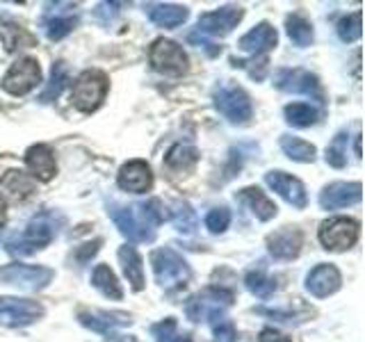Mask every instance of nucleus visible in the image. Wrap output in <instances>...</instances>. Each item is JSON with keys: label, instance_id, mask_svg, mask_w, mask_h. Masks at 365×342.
<instances>
[{"label": "nucleus", "instance_id": "nucleus-32", "mask_svg": "<svg viewBox=\"0 0 365 342\" xmlns=\"http://www.w3.org/2000/svg\"><path fill=\"white\" fill-rule=\"evenodd\" d=\"M171 224L180 233H194L197 231V212L192 210V205L185 201H178L171 210Z\"/></svg>", "mask_w": 365, "mask_h": 342}, {"label": "nucleus", "instance_id": "nucleus-9", "mask_svg": "<svg viewBox=\"0 0 365 342\" xmlns=\"http://www.w3.org/2000/svg\"><path fill=\"white\" fill-rule=\"evenodd\" d=\"M41 83V68L34 57H23L9 66L3 78V89L11 96H26Z\"/></svg>", "mask_w": 365, "mask_h": 342}, {"label": "nucleus", "instance_id": "nucleus-5", "mask_svg": "<svg viewBox=\"0 0 365 342\" xmlns=\"http://www.w3.org/2000/svg\"><path fill=\"white\" fill-rule=\"evenodd\" d=\"M151 267L155 274V281L163 288H180L185 285L192 276L190 265L185 262L180 254H176L174 249H155L151 254Z\"/></svg>", "mask_w": 365, "mask_h": 342}, {"label": "nucleus", "instance_id": "nucleus-23", "mask_svg": "<svg viewBox=\"0 0 365 342\" xmlns=\"http://www.w3.org/2000/svg\"><path fill=\"white\" fill-rule=\"evenodd\" d=\"M119 262H121V269L125 274V279L133 285V290L140 292L144 288V265H142V258L140 254L135 251V247H121L119 249Z\"/></svg>", "mask_w": 365, "mask_h": 342}, {"label": "nucleus", "instance_id": "nucleus-15", "mask_svg": "<svg viewBox=\"0 0 365 342\" xmlns=\"http://www.w3.org/2000/svg\"><path fill=\"white\" fill-rule=\"evenodd\" d=\"M265 182L279 194L281 199L294 205V208H306L308 194H306V187L299 178L285 174V171H269V174H265Z\"/></svg>", "mask_w": 365, "mask_h": 342}, {"label": "nucleus", "instance_id": "nucleus-44", "mask_svg": "<svg viewBox=\"0 0 365 342\" xmlns=\"http://www.w3.org/2000/svg\"><path fill=\"white\" fill-rule=\"evenodd\" d=\"M5 222H7V203L3 197H0V228L5 226Z\"/></svg>", "mask_w": 365, "mask_h": 342}, {"label": "nucleus", "instance_id": "nucleus-37", "mask_svg": "<svg viewBox=\"0 0 365 342\" xmlns=\"http://www.w3.org/2000/svg\"><path fill=\"white\" fill-rule=\"evenodd\" d=\"M327 162L336 169L347 165V133H338L327 148Z\"/></svg>", "mask_w": 365, "mask_h": 342}, {"label": "nucleus", "instance_id": "nucleus-21", "mask_svg": "<svg viewBox=\"0 0 365 342\" xmlns=\"http://www.w3.org/2000/svg\"><path fill=\"white\" fill-rule=\"evenodd\" d=\"M26 165L32 171V176L37 180L48 182L57 174V165H55V155L46 144H34L26 151Z\"/></svg>", "mask_w": 365, "mask_h": 342}, {"label": "nucleus", "instance_id": "nucleus-27", "mask_svg": "<svg viewBox=\"0 0 365 342\" xmlns=\"http://www.w3.org/2000/svg\"><path fill=\"white\" fill-rule=\"evenodd\" d=\"M240 199L249 203V208L254 210V214L260 222H269L272 217H277V205H274L258 187H245L240 192Z\"/></svg>", "mask_w": 365, "mask_h": 342}, {"label": "nucleus", "instance_id": "nucleus-4", "mask_svg": "<svg viewBox=\"0 0 365 342\" xmlns=\"http://www.w3.org/2000/svg\"><path fill=\"white\" fill-rule=\"evenodd\" d=\"M108 87H110L108 76L98 71V68H89V71L80 73L78 80L73 83V91H71L73 108L85 114L98 110L101 103L106 100Z\"/></svg>", "mask_w": 365, "mask_h": 342}, {"label": "nucleus", "instance_id": "nucleus-34", "mask_svg": "<svg viewBox=\"0 0 365 342\" xmlns=\"http://www.w3.org/2000/svg\"><path fill=\"white\" fill-rule=\"evenodd\" d=\"M245 285L251 294L260 296V299H267L277 292V281L269 279L265 271H249L245 276Z\"/></svg>", "mask_w": 365, "mask_h": 342}, {"label": "nucleus", "instance_id": "nucleus-30", "mask_svg": "<svg viewBox=\"0 0 365 342\" xmlns=\"http://www.w3.org/2000/svg\"><path fill=\"white\" fill-rule=\"evenodd\" d=\"M285 28H288V37L297 43V46H311L313 43V28L304 16L292 14L285 19Z\"/></svg>", "mask_w": 365, "mask_h": 342}, {"label": "nucleus", "instance_id": "nucleus-14", "mask_svg": "<svg viewBox=\"0 0 365 342\" xmlns=\"http://www.w3.org/2000/svg\"><path fill=\"white\" fill-rule=\"evenodd\" d=\"M78 319H80V324H83V326L96 331V333H103V336H110L117 328L133 324L130 315L128 313H119V311L108 313V311H87V308H80Z\"/></svg>", "mask_w": 365, "mask_h": 342}, {"label": "nucleus", "instance_id": "nucleus-16", "mask_svg": "<svg viewBox=\"0 0 365 342\" xmlns=\"http://www.w3.org/2000/svg\"><path fill=\"white\" fill-rule=\"evenodd\" d=\"M302 244H304V235L299 228H279V231H274L269 237H267V249L274 258L279 260H292L299 256L302 251Z\"/></svg>", "mask_w": 365, "mask_h": 342}, {"label": "nucleus", "instance_id": "nucleus-36", "mask_svg": "<svg viewBox=\"0 0 365 342\" xmlns=\"http://www.w3.org/2000/svg\"><path fill=\"white\" fill-rule=\"evenodd\" d=\"M76 26H78V16H73V14H66V16L57 14V16H48V19L43 21L46 34H48L53 41L66 37V34L71 32Z\"/></svg>", "mask_w": 365, "mask_h": 342}, {"label": "nucleus", "instance_id": "nucleus-38", "mask_svg": "<svg viewBox=\"0 0 365 342\" xmlns=\"http://www.w3.org/2000/svg\"><path fill=\"white\" fill-rule=\"evenodd\" d=\"M338 34L342 41H359L361 39V11H354V14L345 16L338 23Z\"/></svg>", "mask_w": 365, "mask_h": 342}, {"label": "nucleus", "instance_id": "nucleus-22", "mask_svg": "<svg viewBox=\"0 0 365 342\" xmlns=\"http://www.w3.org/2000/svg\"><path fill=\"white\" fill-rule=\"evenodd\" d=\"M146 11H148V19H151L158 28H167V30L182 26V23H185L187 16H190L187 7H182V5H169V3L148 5Z\"/></svg>", "mask_w": 365, "mask_h": 342}, {"label": "nucleus", "instance_id": "nucleus-42", "mask_svg": "<svg viewBox=\"0 0 365 342\" xmlns=\"http://www.w3.org/2000/svg\"><path fill=\"white\" fill-rule=\"evenodd\" d=\"M260 342H292V340L274 328H265V331H260Z\"/></svg>", "mask_w": 365, "mask_h": 342}, {"label": "nucleus", "instance_id": "nucleus-3", "mask_svg": "<svg viewBox=\"0 0 365 342\" xmlns=\"http://www.w3.org/2000/svg\"><path fill=\"white\" fill-rule=\"evenodd\" d=\"M233 306V292L224 288H203L192 294L185 304V315L192 322H220L224 313Z\"/></svg>", "mask_w": 365, "mask_h": 342}, {"label": "nucleus", "instance_id": "nucleus-19", "mask_svg": "<svg viewBox=\"0 0 365 342\" xmlns=\"http://www.w3.org/2000/svg\"><path fill=\"white\" fill-rule=\"evenodd\" d=\"M342 276L336 265H317L311 274L306 276V288L313 296H329L340 290Z\"/></svg>", "mask_w": 365, "mask_h": 342}, {"label": "nucleus", "instance_id": "nucleus-40", "mask_svg": "<svg viewBox=\"0 0 365 342\" xmlns=\"http://www.w3.org/2000/svg\"><path fill=\"white\" fill-rule=\"evenodd\" d=\"M215 342H237L235 326L226 319H220V324H215Z\"/></svg>", "mask_w": 365, "mask_h": 342}, {"label": "nucleus", "instance_id": "nucleus-45", "mask_svg": "<svg viewBox=\"0 0 365 342\" xmlns=\"http://www.w3.org/2000/svg\"><path fill=\"white\" fill-rule=\"evenodd\" d=\"M354 153H356V157H361V135L354 137Z\"/></svg>", "mask_w": 365, "mask_h": 342}, {"label": "nucleus", "instance_id": "nucleus-26", "mask_svg": "<svg viewBox=\"0 0 365 342\" xmlns=\"http://www.w3.org/2000/svg\"><path fill=\"white\" fill-rule=\"evenodd\" d=\"M199 162V151L187 144H174L165 155V165L171 171H190Z\"/></svg>", "mask_w": 365, "mask_h": 342}, {"label": "nucleus", "instance_id": "nucleus-17", "mask_svg": "<svg viewBox=\"0 0 365 342\" xmlns=\"http://www.w3.org/2000/svg\"><path fill=\"white\" fill-rule=\"evenodd\" d=\"M117 182H119V187L125 192H135V194L148 192L153 185L151 167H148L144 160H130V162H125L119 169Z\"/></svg>", "mask_w": 365, "mask_h": 342}, {"label": "nucleus", "instance_id": "nucleus-8", "mask_svg": "<svg viewBox=\"0 0 365 342\" xmlns=\"http://www.w3.org/2000/svg\"><path fill=\"white\" fill-rule=\"evenodd\" d=\"M215 108L220 110V114L231 121V123H247L254 114L251 108V98L247 96V91L237 85H224L215 91Z\"/></svg>", "mask_w": 365, "mask_h": 342}, {"label": "nucleus", "instance_id": "nucleus-6", "mask_svg": "<svg viewBox=\"0 0 365 342\" xmlns=\"http://www.w3.org/2000/svg\"><path fill=\"white\" fill-rule=\"evenodd\" d=\"M55 276L51 267L43 265H21V262H11V265L0 267V283L16 285L21 290H43Z\"/></svg>", "mask_w": 365, "mask_h": 342}, {"label": "nucleus", "instance_id": "nucleus-12", "mask_svg": "<svg viewBox=\"0 0 365 342\" xmlns=\"http://www.w3.org/2000/svg\"><path fill=\"white\" fill-rule=\"evenodd\" d=\"M274 85L281 91H288V94H304L317 103H324V94L317 76H313L311 71H304V68H281L277 78H274Z\"/></svg>", "mask_w": 365, "mask_h": 342}, {"label": "nucleus", "instance_id": "nucleus-13", "mask_svg": "<svg viewBox=\"0 0 365 342\" xmlns=\"http://www.w3.org/2000/svg\"><path fill=\"white\" fill-rule=\"evenodd\" d=\"M242 16H245L242 7L226 5L222 9H215V11H208V14H203L199 19L197 30L201 34H210V37H224V34H228L240 21H242Z\"/></svg>", "mask_w": 365, "mask_h": 342}, {"label": "nucleus", "instance_id": "nucleus-24", "mask_svg": "<svg viewBox=\"0 0 365 342\" xmlns=\"http://www.w3.org/2000/svg\"><path fill=\"white\" fill-rule=\"evenodd\" d=\"M0 187H3L9 197H14L16 201H23L34 192V180L19 169H9V171H5V176L0 178Z\"/></svg>", "mask_w": 365, "mask_h": 342}, {"label": "nucleus", "instance_id": "nucleus-1", "mask_svg": "<svg viewBox=\"0 0 365 342\" xmlns=\"http://www.w3.org/2000/svg\"><path fill=\"white\" fill-rule=\"evenodd\" d=\"M119 231L133 242H151L155 237V226L165 219V208L158 199L140 205H112L108 210Z\"/></svg>", "mask_w": 365, "mask_h": 342}, {"label": "nucleus", "instance_id": "nucleus-28", "mask_svg": "<svg viewBox=\"0 0 365 342\" xmlns=\"http://www.w3.org/2000/svg\"><path fill=\"white\" fill-rule=\"evenodd\" d=\"M91 285L108 296V299H121L123 290H121V283L114 276V271L108 265H96L94 274H91Z\"/></svg>", "mask_w": 365, "mask_h": 342}, {"label": "nucleus", "instance_id": "nucleus-7", "mask_svg": "<svg viewBox=\"0 0 365 342\" xmlns=\"http://www.w3.org/2000/svg\"><path fill=\"white\" fill-rule=\"evenodd\" d=\"M148 62L153 64L155 71L167 76H182L190 68L185 51L176 41L169 39H155L151 43V48H148Z\"/></svg>", "mask_w": 365, "mask_h": 342}, {"label": "nucleus", "instance_id": "nucleus-10", "mask_svg": "<svg viewBox=\"0 0 365 342\" xmlns=\"http://www.w3.org/2000/svg\"><path fill=\"white\" fill-rule=\"evenodd\" d=\"M319 242L329 251H345L351 249L359 239V222L349 217H334L319 226Z\"/></svg>", "mask_w": 365, "mask_h": 342}, {"label": "nucleus", "instance_id": "nucleus-41", "mask_svg": "<svg viewBox=\"0 0 365 342\" xmlns=\"http://www.w3.org/2000/svg\"><path fill=\"white\" fill-rule=\"evenodd\" d=\"M98 247H101V239H94L91 244H85L83 249H78V254H76V258H78V262L80 265H85V262L96 254L98 251Z\"/></svg>", "mask_w": 365, "mask_h": 342}, {"label": "nucleus", "instance_id": "nucleus-18", "mask_svg": "<svg viewBox=\"0 0 365 342\" xmlns=\"http://www.w3.org/2000/svg\"><path fill=\"white\" fill-rule=\"evenodd\" d=\"M361 201V182H331L319 194V205L324 210L347 208Z\"/></svg>", "mask_w": 365, "mask_h": 342}, {"label": "nucleus", "instance_id": "nucleus-29", "mask_svg": "<svg viewBox=\"0 0 365 342\" xmlns=\"http://www.w3.org/2000/svg\"><path fill=\"white\" fill-rule=\"evenodd\" d=\"M281 148L290 160H294V162H313V160H315V146L299 140V137L283 135L281 137Z\"/></svg>", "mask_w": 365, "mask_h": 342}, {"label": "nucleus", "instance_id": "nucleus-43", "mask_svg": "<svg viewBox=\"0 0 365 342\" xmlns=\"http://www.w3.org/2000/svg\"><path fill=\"white\" fill-rule=\"evenodd\" d=\"M106 340L108 342H137V338H133V336H121V333H117V331H114V333H110V336H106Z\"/></svg>", "mask_w": 365, "mask_h": 342}, {"label": "nucleus", "instance_id": "nucleus-35", "mask_svg": "<svg viewBox=\"0 0 365 342\" xmlns=\"http://www.w3.org/2000/svg\"><path fill=\"white\" fill-rule=\"evenodd\" d=\"M151 333H153L155 342H192V338L187 333H180L178 331L174 317H167V319H163V322L153 324Z\"/></svg>", "mask_w": 365, "mask_h": 342}, {"label": "nucleus", "instance_id": "nucleus-39", "mask_svg": "<svg viewBox=\"0 0 365 342\" xmlns=\"http://www.w3.org/2000/svg\"><path fill=\"white\" fill-rule=\"evenodd\" d=\"M228 224H231V212H228V208H215L205 217V226H208L210 233H224Z\"/></svg>", "mask_w": 365, "mask_h": 342}, {"label": "nucleus", "instance_id": "nucleus-25", "mask_svg": "<svg viewBox=\"0 0 365 342\" xmlns=\"http://www.w3.org/2000/svg\"><path fill=\"white\" fill-rule=\"evenodd\" d=\"M0 39H3L7 51L28 48V46H37V39H34L26 28L19 26V23H11V21L0 23Z\"/></svg>", "mask_w": 365, "mask_h": 342}, {"label": "nucleus", "instance_id": "nucleus-31", "mask_svg": "<svg viewBox=\"0 0 365 342\" xmlns=\"http://www.w3.org/2000/svg\"><path fill=\"white\" fill-rule=\"evenodd\" d=\"M285 121L294 128H308L317 121V110L306 105V103H292V105L285 108Z\"/></svg>", "mask_w": 365, "mask_h": 342}, {"label": "nucleus", "instance_id": "nucleus-20", "mask_svg": "<svg viewBox=\"0 0 365 342\" xmlns=\"http://www.w3.org/2000/svg\"><path fill=\"white\" fill-rule=\"evenodd\" d=\"M277 41H279L277 30H274L269 23H258L254 30H249L245 37H240L237 48L245 51V53L260 55V53L272 51L274 46H277Z\"/></svg>", "mask_w": 365, "mask_h": 342}, {"label": "nucleus", "instance_id": "nucleus-2", "mask_svg": "<svg viewBox=\"0 0 365 342\" xmlns=\"http://www.w3.org/2000/svg\"><path fill=\"white\" fill-rule=\"evenodd\" d=\"M64 219L55 212H41L28 224L26 233L21 237H11L7 239V251L14 256H28L34 254L37 249H43L46 244H51V239L57 235L60 226Z\"/></svg>", "mask_w": 365, "mask_h": 342}, {"label": "nucleus", "instance_id": "nucleus-11", "mask_svg": "<svg viewBox=\"0 0 365 342\" xmlns=\"http://www.w3.org/2000/svg\"><path fill=\"white\" fill-rule=\"evenodd\" d=\"M43 317V306L32 299L0 296V324L3 326H28Z\"/></svg>", "mask_w": 365, "mask_h": 342}, {"label": "nucleus", "instance_id": "nucleus-33", "mask_svg": "<svg viewBox=\"0 0 365 342\" xmlns=\"http://www.w3.org/2000/svg\"><path fill=\"white\" fill-rule=\"evenodd\" d=\"M66 83H68V68H66V64H64V62L53 64L48 87H46V89L41 91V98H39V100H43V103L55 100L57 96L62 94V89H64V85H66Z\"/></svg>", "mask_w": 365, "mask_h": 342}]
</instances>
